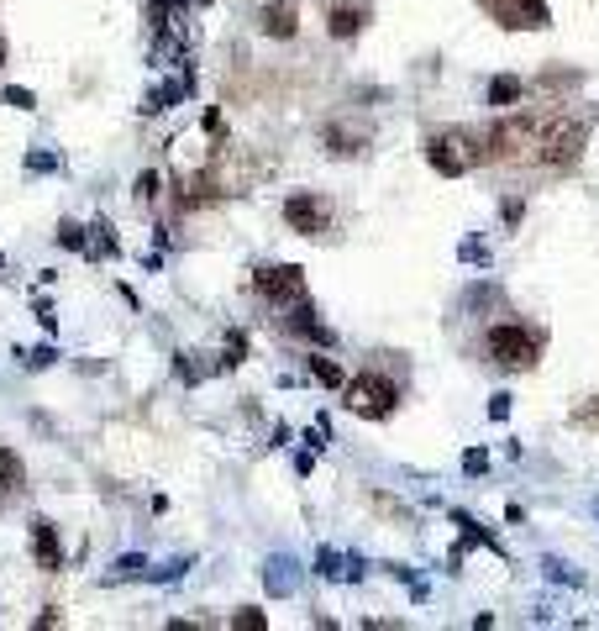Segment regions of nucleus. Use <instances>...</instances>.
Here are the masks:
<instances>
[{"label":"nucleus","mask_w":599,"mask_h":631,"mask_svg":"<svg viewBox=\"0 0 599 631\" xmlns=\"http://www.w3.org/2000/svg\"><path fill=\"white\" fill-rule=\"evenodd\" d=\"M584 142H589L584 121H573L563 111L542 116V127H536V164H542V169H568V164H578Z\"/></svg>","instance_id":"nucleus-1"},{"label":"nucleus","mask_w":599,"mask_h":631,"mask_svg":"<svg viewBox=\"0 0 599 631\" xmlns=\"http://www.w3.org/2000/svg\"><path fill=\"white\" fill-rule=\"evenodd\" d=\"M484 358L494 363V369H505V374H526V369H536V358H542V337L505 321V327H489Z\"/></svg>","instance_id":"nucleus-2"},{"label":"nucleus","mask_w":599,"mask_h":631,"mask_svg":"<svg viewBox=\"0 0 599 631\" xmlns=\"http://www.w3.org/2000/svg\"><path fill=\"white\" fill-rule=\"evenodd\" d=\"M479 158H484V137H473V132H463V127L431 132V137H426V164L437 169V174H447V179L468 174L473 164H479Z\"/></svg>","instance_id":"nucleus-3"},{"label":"nucleus","mask_w":599,"mask_h":631,"mask_svg":"<svg viewBox=\"0 0 599 631\" xmlns=\"http://www.w3.org/2000/svg\"><path fill=\"white\" fill-rule=\"evenodd\" d=\"M342 395H347V411L363 416V421H384V416H395V405H400L395 379H384V374H358V379H347Z\"/></svg>","instance_id":"nucleus-4"},{"label":"nucleus","mask_w":599,"mask_h":631,"mask_svg":"<svg viewBox=\"0 0 599 631\" xmlns=\"http://www.w3.org/2000/svg\"><path fill=\"white\" fill-rule=\"evenodd\" d=\"M284 221H289V232H300V237H321V232H332V206H326L316 190H300V195L284 200Z\"/></svg>","instance_id":"nucleus-5"},{"label":"nucleus","mask_w":599,"mask_h":631,"mask_svg":"<svg viewBox=\"0 0 599 631\" xmlns=\"http://www.w3.org/2000/svg\"><path fill=\"white\" fill-rule=\"evenodd\" d=\"M253 290L268 300V305H300L305 300V279H300V269L295 263H268V269H258L253 274Z\"/></svg>","instance_id":"nucleus-6"},{"label":"nucleus","mask_w":599,"mask_h":631,"mask_svg":"<svg viewBox=\"0 0 599 631\" xmlns=\"http://www.w3.org/2000/svg\"><path fill=\"white\" fill-rule=\"evenodd\" d=\"M489 6H494V16H500V22L505 27H531V32H542L547 22H552V16H547V0H489Z\"/></svg>","instance_id":"nucleus-7"},{"label":"nucleus","mask_w":599,"mask_h":631,"mask_svg":"<svg viewBox=\"0 0 599 631\" xmlns=\"http://www.w3.org/2000/svg\"><path fill=\"white\" fill-rule=\"evenodd\" d=\"M32 553H37V568H43V574H58V563H64V547H58L53 521H32Z\"/></svg>","instance_id":"nucleus-8"},{"label":"nucleus","mask_w":599,"mask_h":631,"mask_svg":"<svg viewBox=\"0 0 599 631\" xmlns=\"http://www.w3.org/2000/svg\"><path fill=\"white\" fill-rule=\"evenodd\" d=\"M258 27H263L268 37H295V32H300V11L289 6V0H279V6H263V11H258Z\"/></svg>","instance_id":"nucleus-9"},{"label":"nucleus","mask_w":599,"mask_h":631,"mask_svg":"<svg viewBox=\"0 0 599 631\" xmlns=\"http://www.w3.org/2000/svg\"><path fill=\"white\" fill-rule=\"evenodd\" d=\"M363 22H368V11H363V6H332V22H326V32L347 43V37H358V32H363Z\"/></svg>","instance_id":"nucleus-10"},{"label":"nucleus","mask_w":599,"mask_h":631,"mask_svg":"<svg viewBox=\"0 0 599 631\" xmlns=\"http://www.w3.org/2000/svg\"><path fill=\"white\" fill-rule=\"evenodd\" d=\"M16 484H22V458L11 447H0V495H11Z\"/></svg>","instance_id":"nucleus-11"},{"label":"nucleus","mask_w":599,"mask_h":631,"mask_svg":"<svg viewBox=\"0 0 599 631\" xmlns=\"http://www.w3.org/2000/svg\"><path fill=\"white\" fill-rule=\"evenodd\" d=\"M311 379H316V384H326V390H342V384H347L337 363H332V358H321V353L311 358Z\"/></svg>","instance_id":"nucleus-12"},{"label":"nucleus","mask_w":599,"mask_h":631,"mask_svg":"<svg viewBox=\"0 0 599 631\" xmlns=\"http://www.w3.org/2000/svg\"><path fill=\"white\" fill-rule=\"evenodd\" d=\"M568 421L578 426V432H599V395H589V400L578 405V411H573Z\"/></svg>","instance_id":"nucleus-13"},{"label":"nucleus","mask_w":599,"mask_h":631,"mask_svg":"<svg viewBox=\"0 0 599 631\" xmlns=\"http://www.w3.org/2000/svg\"><path fill=\"white\" fill-rule=\"evenodd\" d=\"M515 95H521V79H494V85H489V106H510Z\"/></svg>","instance_id":"nucleus-14"},{"label":"nucleus","mask_w":599,"mask_h":631,"mask_svg":"<svg viewBox=\"0 0 599 631\" xmlns=\"http://www.w3.org/2000/svg\"><path fill=\"white\" fill-rule=\"evenodd\" d=\"M232 626H242V631H263L268 621L258 616V610H242V616H232Z\"/></svg>","instance_id":"nucleus-15"},{"label":"nucleus","mask_w":599,"mask_h":631,"mask_svg":"<svg viewBox=\"0 0 599 631\" xmlns=\"http://www.w3.org/2000/svg\"><path fill=\"white\" fill-rule=\"evenodd\" d=\"M242 353H247V337H232V342H226V363H242Z\"/></svg>","instance_id":"nucleus-16"},{"label":"nucleus","mask_w":599,"mask_h":631,"mask_svg":"<svg viewBox=\"0 0 599 631\" xmlns=\"http://www.w3.org/2000/svg\"><path fill=\"white\" fill-rule=\"evenodd\" d=\"M137 195H142V200H153V195H158V174H142V185H137Z\"/></svg>","instance_id":"nucleus-17"},{"label":"nucleus","mask_w":599,"mask_h":631,"mask_svg":"<svg viewBox=\"0 0 599 631\" xmlns=\"http://www.w3.org/2000/svg\"><path fill=\"white\" fill-rule=\"evenodd\" d=\"M6 100L11 106H22V111H32V90H6Z\"/></svg>","instance_id":"nucleus-18"},{"label":"nucleus","mask_w":599,"mask_h":631,"mask_svg":"<svg viewBox=\"0 0 599 631\" xmlns=\"http://www.w3.org/2000/svg\"><path fill=\"white\" fill-rule=\"evenodd\" d=\"M0 64H6V37H0Z\"/></svg>","instance_id":"nucleus-19"}]
</instances>
